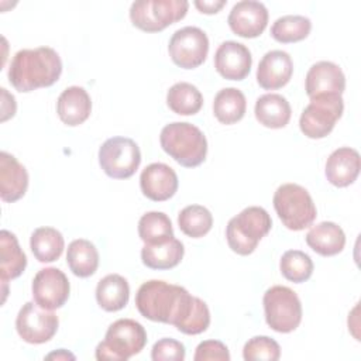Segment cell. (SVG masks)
<instances>
[{"mask_svg": "<svg viewBox=\"0 0 361 361\" xmlns=\"http://www.w3.org/2000/svg\"><path fill=\"white\" fill-rule=\"evenodd\" d=\"M188 8L186 0H138L130 7V20L141 31L158 32L182 20Z\"/></svg>", "mask_w": 361, "mask_h": 361, "instance_id": "8", "label": "cell"}, {"mask_svg": "<svg viewBox=\"0 0 361 361\" xmlns=\"http://www.w3.org/2000/svg\"><path fill=\"white\" fill-rule=\"evenodd\" d=\"M166 104L179 116H193L200 111L203 106V96L195 85L178 82L169 87L166 93Z\"/></svg>", "mask_w": 361, "mask_h": 361, "instance_id": "30", "label": "cell"}, {"mask_svg": "<svg viewBox=\"0 0 361 361\" xmlns=\"http://www.w3.org/2000/svg\"><path fill=\"white\" fill-rule=\"evenodd\" d=\"M138 235L144 244H159L175 237L171 219L164 212L142 214L138 221Z\"/></svg>", "mask_w": 361, "mask_h": 361, "instance_id": "32", "label": "cell"}, {"mask_svg": "<svg viewBox=\"0 0 361 361\" xmlns=\"http://www.w3.org/2000/svg\"><path fill=\"white\" fill-rule=\"evenodd\" d=\"M28 189V172L17 158L6 151L0 152V197L6 203L21 199Z\"/></svg>", "mask_w": 361, "mask_h": 361, "instance_id": "19", "label": "cell"}, {"mask_svg": "<svg viewBox=\"0 0 361 361\" xmlns=\"http://www.w3.org/2000/svg\"><path fill=\"white\" fill-rule=\"evenodd\" d=\"M255 118L268 128H283L292 116V109L286 97L278 93H267L257 99L254 107Z\"/></svg>", "mask_w": 361, "mask_h": 361, "instance_id": "23", "label": "cell"}, {"mask_svg": "<svg viewBox=\"0 0 361 361\" xmlns=\"http://www.w3.org/2000/svg\"><path fill=\"white\" fill-rule=\"evenodd\" d=\"M27 267V257L20 248L16 234L8 230L0 233V278L1 282L18 278Z\"/></svg>", "mask_w": 361, "mask_h": 361, "instance_id": "26", "label": "cell"}, {"mask_svg": "<svg viewBox=\"0 0 361 361\" xmlns=\"http://www.w3.org/2000/svg\"><path fill=\"white\" fill-rule=\"evenodd\" d=\"M293 73V62L288 52L268 51L258 63L257 82L265 90H276L288 85Z\"/></svg>", "mask_w": 361, "mask_h": 361, "instance_id": "18", "label": "cell"}, {"mask_svg": "<svg viewBox=\"0 0 361 361\" xmlns=\"http://www.w3.org/2000/svg\"><path fill=\"white\" fill-rule=\"evenodd\" d=\"M186 357L185 345L175 338H161L151 350V358L154 361H183Z\"/></svg>", "mask_w": 361, "mask_h": 361, "instance_id": "36", "label": "cell"}, {"mask_svg": "<svg viewBox=\"0 0 361 361\" xmlns=\"http://www.w3.org/2000/svg\"><path fill=\"white\" fill-rule=\"evenodd\" d=\"M197 298L183 286L161 279L144 282L135 295V306L141 316L151 322L175 326L178 330L185 324Z\"/></svg>", "mask_w": 361, "mask_h": 361, "instance_id": "1", "label": "cell"}, {"mask_svg": "<svg viewBox=\"0 0 361 361\" xmlns=\"http://www.w3.org/2000/svg\"><path fill=\"white\" fill-rule=\"evenodd\" d=\"M178 226L185 235L200 238L212 230L213 216L210 210L202 204H189L179 212Z\"/></svg>", "mask_w": 361, "mask_h": 361, "instance_id": "33", "label": "cell"}, {"mask_svg": "<svg viewBox=\"0 0 361 361\" xmlns=\"http://www.w3.org/2000/svg\"><path fill=\"white\" fill-rule=\"evenodd\" d=\"M344 111V102L340 94H322L310 99V103L303 109L299 127L300 131L312 140L327 137L337 120Z\"/></svg>", "mask_w": 361, "mask_h": 361, "instance_id": "9", "label": "cell"}, {"mask_svg": "<svg viewBox=\"0 0 361 361\" xmlns=\"http://www.w3.org/2000/svg\"><path fill=\"white\" fill-rule=\"evenodd\" d=\"M30 248L39 262H54L62 255L65 240L54 227H38L31 234Z\"/></svg>", "mask_w": 361, "mask_h": 361, "instance_id": "29", "label": "cell"}, {"mask_svg": "<svg viewBox=\"0 0 361 361\" xmlns=\"http://www.w3.org/2000/svg\"><path fill=\"white\" fill-rule=\"evenodd\" d=\"M56 113L63 124L76 127L85 123L92 113L90 96L80 86H69L58 97Z\"/></svg>", "mask_w": 361, "mask_h": 361, "instance_id": "21", "label": "cell"}, {"mask_svg": "<svg viewBox=\"0 0 361 361\" xmlns=\"http://www.w3.org/2000/svg\"><path fill=\"white\" fill-rule=\"evenodd\" d=\"M34 302L47 310L62 307L69 299L71 285L68 276L58 268L48 267L39 269L31 285Z\"/></svg>", "mask_w": 361, "mask_h": 361, "instance_id": "13", "label": "cell"}, {"mask_svg": "<svg viewBox=\"0 0 361 361\" xmlns=\"http://www.w3.org/2000/svg\"><path fill=\"white\" fill-rule=\"evenodd\" d=\"M306 243L319 255L333 257L343 251L345 245V234L338 224L333 221H322L307 231Z\"/></svg>", "mask_w": 361, "mask_h": 361, "instance_id": "22", "label": "cell"}, {"mask_svg": "<svg viewBox=\"0 0 361 361\" xmlns=\"http://www.w3.org/2000/svg\"><path fill=\"white\" fill-rule=\"evenodd\" d=\"M252 65L250 49L237 41H224L214 54V68L220 76L228 80H243Z\"/></svg>", "mask_w": 361, "mask_h": 361, "instance_id": "15", "label": "cell"}, {"mask_svg": "<svg viewBox=\"0 0 361 361\" xmlns=\"http://www.w3.org/2000/svg\"><path fill=\"white\" fill-rule=\"evenodd\" d=\"M279 269L285 279L295 283H302L312 276L313 261L300 250H288L281 257Z\"/></svg>", "mask_w": 361, "mask_h": 361, "instance_id": "34", "label": "cell"}, {"mask_svg": "<svg viewBox=\"0 0 361 361\" xmlns=\"http://www.w3.org/2000/svg\"><path fill=\"white\" fill-rule=\"evenodd\" d=\"M141 164L137 142L128 137H111L99 148V165L113 179L131 178Z\"/></svg>", "mask_w": 361, "mask_h": 361, "instance_id": "10", "label": "cell"}, {"mask_svg": "<svg viewBox=\"0 0 361 361\" xmlns=\"http://www.w3.org/2000/svg\"><path fill=\"white\" fill-rule=\"evenodd\" d=\"M306 94L312 99L322 94H343L345 76L338 65L330 61H320L310 66L305 80Z\"/></svg>", "mask_w": 361, "mask_h": 361, "instance_id": "17", "label": "cell"}, {"mask_svg": "<svg viewBox=\"0 0 361 361\" xmlns=\"http://www.w3.org/2000/svg\"><path fill=\"white\" fill-rule=\"evenodd\" d=\"M179 186L176 172L166 164L154 162L145 166L140 175V188L145 197L154 202L171 199Z\"/></svg>", "mask_w": 361, "mask_h": 361, "instance_id": "16", "label": "cell"}, {"mask_svg": "<svg viewBox=\"0 0 361 361\" xmlns=\"http://www.w3.org/2000/svg\"><path fill=\"white\" fill-rule=\"evenodd\" d=\"M281 357L279 344L268 336H255L250 338L243 348V358L245 361H276Z\"/></svg>", "mask_w": 361, "mask_h": 361, "instance_id": "35", "label": "cell"}, {"mask_svg": "<svg viewBox=\"0 0 361 361\" xmlns=\"http://www.w3.org/2000/svg\"><path fill=\"white\" fill-rule=\"evenodd\" d=\"M227 23L230 30L243 38H255L264 32L268 24V10L264 3L243 0L233 6Z\"/></svg>", "mask_w": 361, "mask_h": 361, "instance_id": "14", "label": "cell"}, {"mask_svg": "<svg viewBox=\"0 0 361 361\" xmlns=\"http://www.w3.org/2000/svg\"><path fill=\"white\" fill-rule=\"evenodd\" d=\"M195 361H230V353L226 344L219 340H204L202 341L195 351Z\"/></svg>", "mask_w": 361, "mask_h": 361, "instance_id": "37", "label": "cell"}, {"mask_svg": "<svg viewBox=\"0 0 361 361\" xmlns=\"http://www.w3.org/2000/svg\"><path fill=\"white\" fill-rule=\"evenodd\" d=\"M59 320L52 310L42 309L35 302H27L16 319L18 336L30 344H44L58 331Z\"/></svg>", "mask_w": 361, "mask_h": 361, "instance_id": "12", "label": "cell"}, {"mask_svg": "<svg viewBox=\"0 0 361 361\" xmlns=\"http://www.w3.org/2000/svg\"><path fill=\"white\" fill-rule=\"evenodd\" d=\"M47 360H75V355L69 353L65 348H59L58 351H54L45 357Z\"/></svg>", "mask_w": 361, "mask_h": 361, "instance_id": "39", "label": "cell"}, {"mask_svg": "<svg viewBox=\"0 0 361 361\" xmlns=\"http://www.w3.org/2000/svg\"><path fill=\"white\" fill-rule=\"evenodd\" d=\"M130 285L118 274H109L96 286L97 305L106 312H118L128 303Z\"/></svg>", "mask_w": 361, "mask_h": 361, "instance_id": "25", "label": "cell"}, {"mask_svg": "<svg viewBox=\"0 0 361 361\" xmlns=\"http://www.w3.org/2000/svg\"><path fill=\"white\" fill-rule=\"evenodd\" d=\"M66 264L73 275L79 278H89L99 267L97 248L89 240L76 238L68 245Z\"/></svg>", "mask_w": 361, "mask_h": 361, "instance_id": "27", "label": "cell"}, {"mask_svg": "<svg viewBox=\"0 0 361 361\" xmlns=\"http://www.w3.org/2000/svg\"><path fill=\"white\" fill-rule=\"evenodd\" d=\"M264 313L267 324L278 333H290L302 322V303L295 290L288 286L275 285L265 290Z\"/></svg>", "mask_w": 361, "mask_h": 361, "instance_id": "7", "label": "cell"}, {"mask_svg": "<svg viewBox=\"0 0 361 361\" xmlns=\"http://www.w3.org/2000/svg\"><path fill=\"white\" fill-rule=\"evenodd\" d=\"M360 168L361 161L358 151L350 147H341L329 155L324 173L331 185L337 188H345L355 182L360 173Z\"/></svg>", "mask_w": 361, "mask_h": 361, "instance_id": "20", "label": "cell"}, {"mask_svg": "<svg viewBox=\"0 0 361 361\" xmlns=\"http://www.w3.org/2000/svg\"><path fill=\"white\" fill-rule=\"evenodd\" d=\"M183 244L172 237L159 244H145L141 248V261L151 269H171L175 268L183 258Z\"/></svg>", "mask_w": 361, "mask_h": 361, "instance_id": "24", "label": "cell"}, {"mask_svg": "<svg viewBox=\"0 0 361 361\" xmlns=\"http://www.w3.org/2000/svg\"><path fill=\"white\" fill-rule=\"evenodd\" d=\"M147 344V331L133 319H118L106 331L104 340L96 347L99 361H127L141 353Z\"/></svg>", "mask_w": 361, "mask_h": 361, "instance_id": "5", "label": "cell"}, {"mask_svg": "<svg viewBox=\"0 0 361 361\" xmlns=\"http://www.w3.org/2000/svg\"><path fill=\"white\" fill-rule=\"evenodd\" d=\"M312 30L310 18L298 14H286L276 18L271 27V35L275 41L290 44L305 39Z\"/></svg>", "mask_w": 361, "mask_h": 361, "instance_id": "31", "label": "cell"}, {"mask_svg": "<svg viewBox=\"0 0 361 361\" xmlns=\"http://www.w3.org/2000/svg\"><path fill=\"white\" fill-rule=\"evenodd\" d=\"M247 110L244 93L237 87H224L217 92L213 102L214 117L226 126L240 121Z\"/></svg>", "mask_w": 361, "mask_h": 361, "instance_id": "28", "label": "cell"}, {"mask_svg": "<svg viewBox=\"0 0 361 361\" xmlns=\"http://www.w3.org/2000/svg\"><path fill=\"white\" fill-rule=\"evenodd\" d=\"M168 52L175 65L183 69L200 66L209 54V38L199 27L176 30L168 44Z\"/></svg>", "mask_w": 361, "mask_h": 361, "instance_id": "11", "label": "cell"}, {"mask_svg": "<svg viewBox=\"0 0 361 361\" xmlns=\"http://www.w3.org/2000/svg\"><path fill=\"white\" fill-rule=\"evenodd\" d=\"M272 220L268 212L259 206H250L230 219L226 227L227 244L238 255H250L258 243L269 233Z\"/></svg>", "mask_w": 361, "mask_h": 361, "instance_id": "4", "label": "cell"}, {"mask_svg": "<svg viewBox=\"0 0 361 361\" xmlns=\"http://www.w3.org/2000/svg\"><path fill=\"white\" fill-rule=\"evenodd\" d=\"M226 0H196L193 4L203 14H216L226 6Z\"/></svg>", "mask_w": 361, "mask_h": 361, "instance_id": "38", "label": "cell"}, {"mask_svg": "<svg viewBox=\"0 0 361 361\" xmlns=\"http://www.w3.org/2000/svg\"><path fill=\"white\" fill-rule=\"evenodd\" d=\"M62 73V61L51 47L20 49L8 68V82L21 93L52 86Z\"/></svg>", "mask_w": 361, "mask_h": 361, "instance_id": "2", "label": "cell"}, {"mask_svg": "<svg viewBox=\"0 0 361 361\" xmlns=\"http://www.w3.org/2000/svg\"><path fill=\"white\" fill-rule=\"evenodd\" d=\"M162 149L180 166L196 168L207 155V140L202 130L186 121H173L161 130Z\"/></svg>", "mask_w": 361, "mask_h": 361, "instance_id": "3", "label": "cell"}, {"mask_svg": "<svg viewBox=\"0 0 361 361\" xmlns=\"http://www.w3.org/2000/svg\"><path fill=\"white\" fill-rule=\"evenodd\" d=\"M274 209L282 224L293 231L310 227L317 216L310 193L298 183H283L274 193Z\"/></svg>", "mask_w": 361, "mask_h": 361, "instance_id": "6", "label": "cell"}]
</instances>
